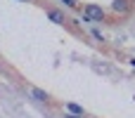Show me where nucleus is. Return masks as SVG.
I'll return each instance as SVG.
<instances>
[{
  "label": "nucleus",
  "instance_id": "1",
  "mask_svg": "<svg viewBox=\"0 0 135 118\" xmlns=\"http://www.w3.org/2000/svg\"><path fill=\"white\" fill-rule=\"evenodd\" d=\"M83 17H85L88 21H97V24H102V21H104V9H102L100 5H85Z\"/></svg>",
  "mask_w": 135,
  "mask_h": 118
},
{
  "label": "nucleus",
  "instance_id": "2",
  "mask_svg": "<svg viewBox=\"0 0 135 118\" xmlns=\"http://www.w3.org/2000/svg\"><path fill=\"white\" fill-rule=\"evenodd\" d=\"M112 9H114L116 14H126V12L131 9V2H128V0H114V2H112Z\"/></svg>",
  "mask_w": 135,
  "mask_h": 118
},
{
  "label": "nucleus",
  "instance_id": "3",
  "mask_svg": "<svg viewBox=\"0 0 135 118\" xmlns=\"http://www.w3.org/2000/svg\"><path fill=\"white\" fill-rule=\"evenodd\" d=\"M31 97L38 99V102H47V99H50V95H47L45 90H40V88H31Z\"/></svg>",
  "mask_w": 135,
  "mask_h": 118
},
{
  "label": "nucleus",
  "instance_id": "4",
  "mask_svg": "<svg viewBox=\"0 0 135 118\" xmlns=\"http://www.w3.org/2000/svg\"><path fill=\"white\" fill-rule=\"evenodd\" d=\"M66 109L71 111V116H81V118H83V114H85L83 106H78V104H74V102H66Z\"/></svg>",
  "mask_w": 135,
  "mask_h": 118
},
{
  "label": "nucleus",
  "instance_id": "5",
  "mask_svg": "<svg viewBox=\"0 0 135 118\" xmlns=\"http://www.w3.org/2000/svg\"><path fill=\"white\" fill-rule=\"evenodd\" d=\"M47 17H50L55 24H64V14H62V12H57V9H47Z\"/></svg>",
  "mask_w": 135,
  "mask_h": 118
},
{
  "label": "nucleus",
  "instance_id": "6",
  "mask_svg": "<svg viewBox=\"0 0 135 118\" xmlns=\"http://www.w3.org/2000/svg\"><path fill=\"white\" fill-rule=\"evenodd\" d=\"M62 2H64L66 7H71V9H76V7H78V2H76V0H62Z\"/></svg>",
  "mask_w": 135,
  "mask_h": 118
},
{
  "label": "nucleus",
  "instance_id": "7",
  "mask_svg": "<svg viewBox=\"0 0 135 118\" xmlns=\"http://www.w3.org/2000/svg\"><path fill=\"white\" fill-rule=\"evenodd\" d=\"M64 118H81V116H71V114H69V116H64Z\"/></svg>",
  "mask_w": 135,
  "mask_h": 118
},
{
  "label": "nucleus",
  "instance_id": "8",
  "mask_svg": "<svg viewBox=\"0 0 135 118\" xmlns=\"http://www.w3.org/2000/svg\"><path fill=\"white\" fill-rule=\"evenodd\" d=\"M21 2H28V0H21Z\"/></svg>",
  "mask_w": 135,
  "mask_h": 118
}]
</instances>
